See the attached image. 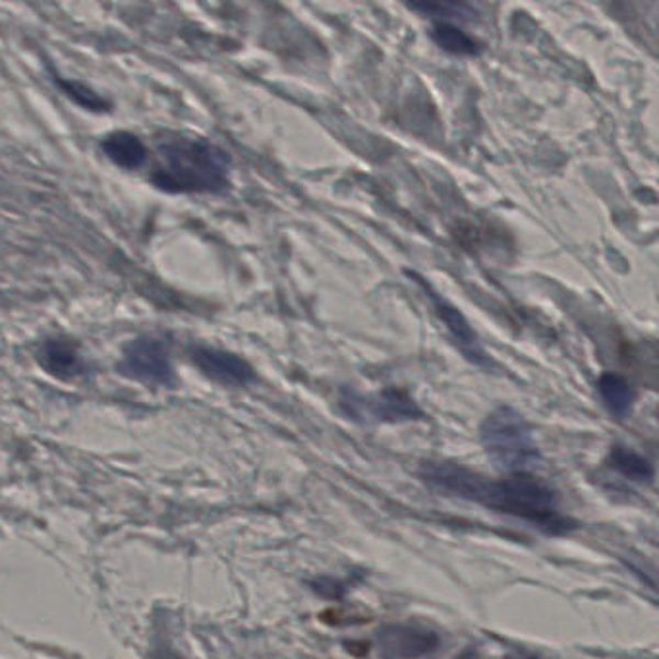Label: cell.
Wrapping results in <instances>:
<instances>
[{"label": "cell", "instance_id": "1", "mask_svg": "<svg viewBox=\"0 0 659 659\" xmlns=\"http://www.w3.org/2000/svg\"><path fill=\"white\" fill-rule=\"evenodd\" d=\"M416 474L429 490L515 516L547 536H565L579 528V523L561 511L551 485L536 476L488 478L453 460H424Z\"/></svg>", "mask_w": 659, "mask_h": 659}, {"label": "cell", "instance_id": "2", "mask_svg": "<svg viewBox=\"0 0 659 659\" xmlns=\"http://www.w3.org/2000/svg\"><path fill=\"white\" fill-rule=\"evenodd\" d=\"M152 185L169 193H219L231 182V157L203 137L175 136L159 144Z\"/></svg>", "mask_w": 659, "mask_h": 659}, {"label": "cell", "instance_id": "3", "mask_svg": "<svg viewBox=\"0 0 659 659\" xmlns=\"http://www.w3.org/2000/svg\"><path fill=\"white\" fill-rule=\"evenodd\" d=\"M480 442L493 467L509 476H534L541 467L532 426L513 406H498L483 418Z\"/></svg>", "mask_w": 659, "mask_h": 659}, {"label": "cell", "instance_id": "4", "mask_svg": "<svg viewBox=\"0 0 659 659\" xmlns=\"http://www.w3.org/2000/svg\"><path fill=\"white\" fill-rule=\"evenodd\" d=\"M338 411L356 424H404L426 418L418 402L401 389H383L379 393H360L353 387L338 391Z\"/></svg>", "mask_w": 659, "mask_h": 659}, {"label": "cell", "instance_id": "5", "mask_svg": "<svg viewBox=\"0 0 659 659\" xmlns=\"http://www.w3.org/2000/svg\"><path fill=\"white\" fill-rule=\"evenodd\" d=\"M376 646L381 659H474L470 650L447 654L442 633L414 621L387 623L379 627Z\"/></svg>", "mask_w": 659, "mask_h": 659}, {"label": "cell", "instance_id": "6", "mask_svg": "<svg viewBox=\"0 0 659 659\" xmlns=\"http://www.w3.org/2000/svg\"><path fill=\"white\" fill-rule=\"evenodd\" d=\"M116 370L124 378L145 386H170L175 379L169 346L165 345L161 338L155 337L132 340L124 348Z\"/></svg>", "mask_w": 659, "mask_h": 659}, {"label": "cell", "instance_id": "7", "mask_svg": "<svg viewBox=\"0 0 659 659\" xmlns=\"http://www.w3.org/2000/svg\"><path fill=\"white\" fill-rule=\"evenodd\" d=\"M409 275H411L414 281L418 282L420 287H422L427 297H429L432 304H434L435 314L442 320L445 330L449 331V337L453 338V343L457 345L460 354L467 358L468 362L480 366V368H491L493 362H491L490 356L483 350L480 337L476 335V331L472 330V325H470V322H468L465 314L460 312L459 308L453 306L449 300H445L439 292H435V290L424 281V277H420V275L416 273Z\"/></svg>", "mask_w": 659, "mask_h": 659}, {"label": "cell", "instance_id": "8", "mask_svg": "<svg viewBox=\"0 0 659 659\" xmlns=\"http://www.w3.org/2000/svg\"><path fill=\"white\" fill-rule=\"evenodd\" d=\"M192 362L211 381L225 387H246L256 381V371L238 354L211 346H193Z\"/></svg>", "mask_w": 659, "mask_h": 659}, {"label": "cell", "instance_id": "9", "mask_svg": "<svg viewBox=\"0 0 659 659\" xmlns=\"http://www.w3.org/2000/svg\"><path fill=\"white\" fill-rule=\"evenodd\" d=\"M41 368L51 373L53 378L70 381V379L80 378L88 366L83 362L78 348L65 338H48L41 345L37 354Z\"/></svg>", "mask_w": 659, "mask_h": 659}, {"label": "cell", "instance_id": "10", "mask_svg": "<svg viewBox=\"0 0 659 659\" xmlns=\"http://www.w3.org/2000/svg\"><path fill=\"white\" fill-rule=\"evenodd\" d=\"M103 154L124 170H136L147 161V147L130 132H114L101 142Z\"/></svg>", "mask_w": 659, "mask_h": 659}, {"label": "cell", "instance_id": "11", "mask_svg": "<svg viewBox=\"0 0 659 659\" xmlns=\"http://www.w3.org/2000/svg\"><path fill=\"white\" fill-rule=\"evenodd\" d=\"M597 393L603 406L617 420L627 418L635 409L636 391L627 379L617 373H603L597 379Z\"/></svg>", "mask_w": 659, "mask_h": 659}, {"label": "cell", "instance_id": "12", "mask_svg": "<svg viewBox=\"0 0 659 659\" xmlns=\"http://www.w3.org/2000/svg\"><path fill=\"white\" fill-rule=\"evenodd\" d=\"M607 465L617 474L633 480V482L651 483L656 478V468L651 465V460L625 445H613L610 457H607Z\"/></svg>", "mask_w": 659, "mask_h": 659}, {"label": "cell", "instance_id": "13", "mask_svg": "<svg viewBox=\"0 0 659 659\" xmlns=\"http://www.w3.org/2000/svg\"><path fill=\"white\" fill-rule=\"evenodd\" d=\"M432 40L450 55L457 57H478L482 55V45L470 37L467 32H462L459 25L449 24V22H435L432 30Z\"/></svg>", "mask_w": 659, "mask_h": 659}, {"label": "cell", "instance_id": "14", "mask_svg": "<svg viewBox=\"0 0 659 659\" xmlns=\"http://www.w3.org/2000/svg\"><path fill=\"white\" fill-rule=\"evenodd\" d=\"M409 9L420 12L424 16L434 18L437 22H449L455 20H472L476 14L474 7L465 2H414Z\"/></svg>", "mask_w": 659, "mask_h": 659}, {"label": "cell", "instance_id": "15", "mask_svg": "<svg viewBox=\"0 0 659 659\" xmlns=\"http://www.w3.org/2000/svg\"><path fill=\"white\" fill-rule=\"evenodd\" d=\"M60 88L65 89L66 96L72 97L78 105L86 107L88 111H99L107 109V101L97 97L91 89L81 86L78 81H60Z\"/></svg>", "mask_w": 659, "mask_h": 659}, {"label": "cell", "instance_id": "16", "mask_svg": "<svg viewBox=\"0 0 659 659\" xmlns=\"http://www.w3.org/2000/svg\"><path fill=\"white\" fill-rule=\"evenodd\" d=\"M310 587L314 588L317 594L323 595V597H330V600H338V597H343L345 595V584L343 582H338L335 579H315L312 580V584Z\"/></svg>", "mask_w": 659, "mask_h": 659}]
</instances>
